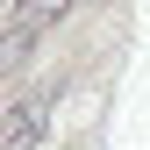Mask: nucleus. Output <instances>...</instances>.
Listing matches in <instances>:
<instances>
[{
  "instance_id": "obj_1",
  "label": "nucleus",
  "mask_w": 150,
  "mask_h": 150,
  "mask_svg": "<svg viewBox=\"0 0 150 150\" xmlns=\"http://www.w3.org/2000/svg\"><path fill=\"white\" fill-rule=\"evenodd\" d=\"M50 107H57V86H36L0 115V150H36L50 136Z\"/></svg>"
},
{
  "instance_id": "obj_2",
  "label": "nucleus",
  "mask_w": 150,
  "mask_h": 150,
  "mask_svg": "<svg viewBox=\"0 0 150 150\" xmlns=\"http://www.w3.org/2000/svg\"><path fill=\"white\" fill-rule=\"evenodd\" d=\"M71 7H79V0H14V14H7V22H14V29H22V36H29V43H43V36H50V29H57V22H64V14H71Z\"/></svg>"
},
{
  "instance_id": "obj_3",
  "label": "nucleus",
  "mask_w": 150,
  "mask_h": 150,
  "mask_svg": "<svg viewBox=\"0 0 150 150\" xmlns=\"http://www.w3.org/2000/svg\"><path fill=\"white\" fill-rule=\"evenodd\" d=\"M7 14H14V0H0V22H7Z\"/></svg>"
}]
</instances>
